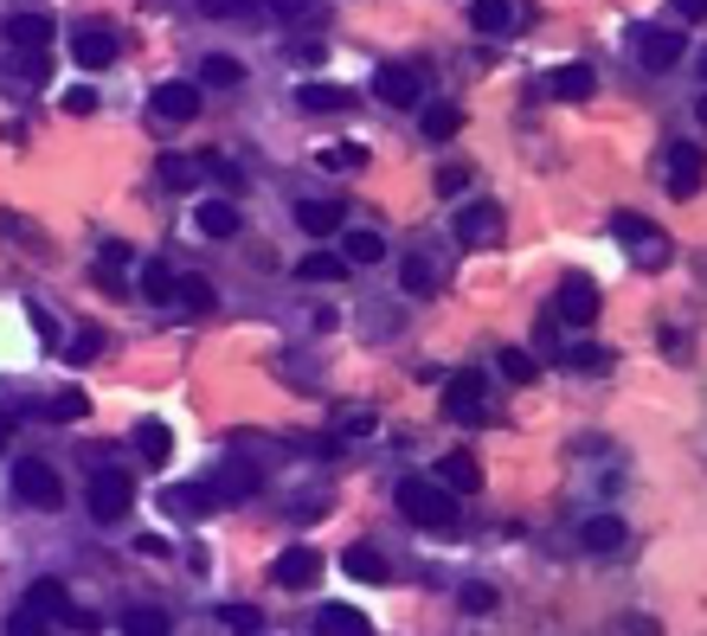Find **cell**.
<instances>
[{
	"mask_svg": "<svg viewBox=\"0 0 707 636\" xmlns=\"http://www.w3.org/2000/svg\"><path fill=\"white\" fill-rule=\"evenodd\" d=\"M393 502H399V515L418 527H431V533H450L457 527V495L444 483H425V476H406V483L393 488Z\"/></svg>",
	"mask_w": 707,
	"mask_h": 636,
	"instance_id": "1",
	"label": "cell"
},
{
	"mask_svg": "<svg viewBox=\"0 0 707 636\" xmlns=\"http://www.w3.org/2000/svg\"><path fill=\"white\" fill-rule=\"evenodd\" d=\"M611 231H618V245H624V251H636L643 270H663V263H669V231H663V225H650L643 213H618Z\"/></svg>",
	"mask_w": 707,
	"mask_h": 636,
	"instance_id": "2",
	"label": "cell"
},
{
	"mask_svg": "<svg viewBox=\"0 0 707 636\" xmlns=\"http://www.w3.org/2000/svg\"><path fill=\"white\" fill-rule=\"evenodd\" d=\"M13 495H26L33 508H58V502H65V483H58V470H52V463L20 456V463H13Z\"/></svg>",
	"mask_w": 707,
	"mask_h": 636,
	"instance_id": "3",
	"label": "cell"
},
{
	"mask_svg": "<svg viewBox=\"0 0 707 636\" xmlns=\"http://www.w3.org/2000/svg\"><path fill=\"white\" fill-rule=\"evenodd\" d=\"M631 45H636V58H643V72H675L682 65V33H669V26H636L631 33Z\"/></svg>",
	"mask_w": 707,
	"mask_h": 636,
	"instance_id": "4",
	"label": "cell"
},
{
	"mask_svg": "<svg viewBox=\"0 0 707 636\" xmlns=\"http://www.w3.org/2000/svg\"><path fill=\"white\" fill-rule=\"evenodd\" d=\"M450 231H457V245H495V238H502V206H495V200H470V206L450 219Z\"/></svg>",
	"mask_w": 707,
	"mask_h": 636,
	"instance_id": "5",
	"label": "cell"
},
{
	"mask_svg": "<svg viewBox=\"0 0 707 636\" xmlns=\"http://www.w3.org/2000/svg\"><path fill=\"white\" fill-rule=\"evenodd\" d=\"M129 502H136V483L122 470H90V515L97 521H116Z\"/></svg>",
	"mask_w": 707,
	"mask_h": 636,
	"instance_id": "6",
	"label": "cell"
},
{
	"mask_svg": "<svg viewBox=\"0 0 707 636\" xmlns=\"http://www.w3.org/2000/svg\"><path fill=\"white\" fill-rule=\"evenodd\" d=\"M554 315L559 322H572V328H592L598 322V283L592 277H566L554 297Z\"/></svg>",
	"mask_w": 707,
	"mask_h": 636,
	"instance_id": "7",
	"label": "cell"
},
{
	"mask_svg": "<svg viewBox=\"0 0 707 636\" xmlns=\"http://www.w3.org/2000/svg\"><path fill=\"white\" fill-rule=\"evenodd\" d=\"M444 418L450 424H476V418H483V374H450L444 379Z\"/></svg>",
	"mask_w": 707,
	"mask_h": 636,
	"instance_id": "8",
	"label": "cell"
},
{
	"mask_svg": "<svg viewBox=\"0 0 707 636\" xmlns=\"http://www.w3.org/2000/svg\"><path fill=\"white\" fill-rule=\"evenodd\" d=\"M72 58L84 65V72H104V65L116 58V33L104 26V20H84V26L72 33Z\"/></svg>",
	"mask_w": 707,
	"mask_h": 636,
	"instance_id": "9",
	"label": "cell"
},
{
	"mask_svg": "<svg viewBox=\"0 0 707 636\" xmlns=\"http://www.w3.org/2000/svg\"><path fill=\"white\" fill-rule=\"evenodd\" d=\"M258 488H264V476H258V463H251V456H232V463H219V476H213L219 508H225V502H251Z\"/></svg>",
	"mask_w": 707,
	"mask_h": 636,
	"instance_id": "10",
	"label": "cell"
},
{
	"mask_svg": "<svg viewBox=\"0 0 707 636\" xmlns=\"http://www.w3.org/2000/svg\"><path fill=\"white\" fill-rule=\"evenodd\" d=\"M315 579H322V553L315 547H283L277 553V585L283 592H309Z\"/></svg>",
	"mask_w": 707,
	"mask_h": 636,
	"instance_id": "11",
	"label": "cell"
},
{
	"mask_svg": "<svg viewBox=\"0 0 707 636\" xmlns=\"http://www.w3.org/2000/svg\"><path fill=\"white\" fill-rule=\"evenodd\" d=\"M701 181H707V154L695 149V142H675L669 149V193L688 200V193H701Z\"/></svg>",
	"mask_w": 707,
	"mask_h": 636,
	"instance_id": "12",
	"label": "cell"
},
{
	"mask_svg": "<svg viewBox=\"0 0 707 636\" xmlns=\"http://www.w3.org/2000/svg\"><path fill=\"white\" fill-rule=\"evenodd\" d=\"M624 540H631V527H624V515H611V508L579 521V547H586V553H618Z\"/></svg>",
	"mask_w": 707,
	"mask_h": 636,
	"instance_id": "13",
	"label": "cell"
},
{
	"mask_svg": "<svg viewBox=\"0 0 707 636\" xmlns=\"http://www.w3.org/2000/svg\"><path fill=\"white\" fill-rule=\"evenodd\" d=\"M373 97H386L393 110H411L418 104V72L411 65H379L373 72Z\"/></svg>",
	"mask_w": 707,
	"mask_h": 636,
	"instance_id": "14",
	"label": "cell"
},
{
	"mask_svg": "<svg viewBox=\"0 0 707 636\" xmlns=\"http://www.w3.org/2000/svg\"><path fill=\"white\" fill-rule=\"evenodd\" d=\"M438 483H444L450 495H476V488H483V463H476L470 450H450V456H438Z\"/></svg>",
	"mask_w": 707,
	"mask_h": 636,
	"instance_id": "15",
	"label": "cell"
},
{
	"mask_svg": "<svg viewBox=\"0 0 707 636\" xmlns=\"http://www.w3.org/2000/svg\"><path fill=\"white\" fill-rule=\"evenodd\" d=\"M58 26L45 20V13H7V45L13 52H39V45H52Z\"/></svg>",
	"mask_w": 707,
	"mask_h": 636,
	"instance_id": "16",
	"label": "cell"
},
{
	"mask_svg": "<svg viewBox=\"0 0 707 636\" xmlns=\"http://www.w3.org/2000/svg\"><path fill=\"white\" fill-rule=\"evenodd\" d=\"M161 122H193L200 116V90L193 84H154V104H149Z\"/></svg>",
	"mask_w": 707,
	"mask_h": 636,
	"instance_id": "17",
	"label": "cell"
},
{
	"mask_svg": "<svg viewBox=\"0 0 707 636\" xmlns=\"http://www.w3.org/2000/svg\"><path fill=\"white\" fill-rule=\"evenodd\" d=\"M470 26H476V33H508V26H522V0H470Z\"/></svg>",
	"mask_w": 707,
	"mask_h": 636,
	"instance_id": "18",
	"label": "cell"
},
{
	"mask_svg": "<svg viewBox=\"0 0 707 636\" xmlns=\"http://www.w3.org/2000/svg\"><path fill=\"white\" fill-rule=\"evenodd\" d=\"M547 90H554L559 104H579V97H592V90H598V72L572 58V65H559V72L547 77Z\"/></svg>",
	"mask_w": 707,
	"mask_h": 636,
	"instance_id": "19",
	"label": "cell"
},
{
	"mask_svg": "<svg viewBox=\"0 0 707 636\" xmlns=\"http://www.w3.org/2000/svg\"><path fill=\"white\" fill-rule=\"evenodd\" d=\"M206 181V154H161V187L193 193Z\"/></svg>",
	"mask_w": 707,
	"mask_h": 636,
	"instance_id": "20",
	"label": "cell"
},
{
	"mask_svg": "<svg viewBox=\"0 0 707 636\" xmlns=\"http://www.w3.org/2000/svg\"><path fill=\"white\" fill-rule=\"evenodd\" d=\"M315 636H373V624H367V611H354V604H322Z\"/></svg>",
	"mask_w": 707,
	"mask_h": 636,
	"instance_id": "21",
	"label": "cell"
},
{
	"mask_svg": "<svg viewBox=\"0 0 707 636\" xmlns=\"http://www.w3.org/2000/svg\"><path fill=\"white\" fill-rule=\"evenodd\" d=\"M20 611H33V617H58V611H72V592H65V579H33Z\"/></svg>",
	"mask_w": 707,
	"mask_h": 636,
	"instance_id": "22",
	"label": "cell"
},
{
	"mask_svg": "<svg viewBox=\"0 0 707 636\" xmlns=\"http://www.w3.org/2000/svg\"><path fill=\"white\" fill-rule=\"evenodd\" d=\"M347 579H361V585H386V579H393V565H386L379 547L361 540V547H347Z\"/></svg>",
	"mask_w": 707,
	"mask_h": 636,
	"instance_id": "23",
	"label": "cell"
},
{
	"mask_svg": "<svg viewBox=\"0 0 707 636\" xmlns=\"http://www.w3.org/2000/svg\"><path fill=\"white\" fill-rule=\"evenodd\" d=\"M297 225L309 231V238H329V231H341V200H302V206H297Z\"/></svg>",
	"mask_w": 707,
	"mask_h": 636,
	"instance_id": "24",
	"label": "cell"
},
{
	"mask_svg": "<svg viewBox=\"0 0 707 636\" xmlns=\"http://www.w3.org/2000/svg\"><path fill=\"white\" fill-rule=\"evenodd\" d=\"M136 450H142V463H168V456H174V431H168L161 418H142V424H136Z\"/></svg>",
	"mask_w": 707,
	"mask_h": 636,
	"instance_id": "25",
	"label": "cell"
},
{
	"mask_svg": "<svg viewBox=\"0 0 707 636\" xmlns=\"http://www.w3.org/2000/svg\"><path fill=\"white\" fill-rule=\"evenodd\" d=\"M559 367H572V374H604V367H611V347H598V341H572V347L559 354Z\"/></svg>",
	"mask_w": 707,
	"mask_h": 636,
	"instance_id": "26",
	"label": "cell"
},
{
	"mask_svg": "<svg viewBox=\"0 0 707 636\" xmlns=\"http://www.w3.org/2000/svg\"><path fill=\"white\" fill-rule=\"evenodd\" d=\"M193 219H200V231H206V238H232V231H238V206H232V200H206Z\"/></svg>",
	"mask_w": 707,
	"mask_h": 636,
	"instance_id": "27",
	"label": "cell"
},
{
	"mask_svg": "<svg viewBox=\"0 0 707 636\" xmlns=\"http://www.w3.org/2000/svg\"><path fill=\"white\" fill-rule=\"evenodd\" d=\"M174 302H181L186 315H200V309L219 302V290H213V277H174Z\"/></svg>",
	"mask_w": 707,
	"mask_h": 636,
	"instance_id": "28",
	"label": "cell"
},
{
	"mask_svg": "<svg viewBox=\"0 0 707 636\" xmlns=\"http://www.w3.org/2000/svg\"><path fill=\"white\" fill-rule=\"evenodd\" d=\"M302 283H341L347 277V258H335V251H309V258L297 263Z\"/></svg>",
	"mask_w": 707,
	"mask_h": 636,
	"instance_id": "29",
	"label": "cell"
},
{
	"mask_svg": "<svg viewBox=\"0 0 707 636\" xmlns=\"http://www.w3.org/2000/svg\"><path fill=\"white\" fill-rule=\"evenodd\" d=\"M341 258L347 263H379L386 258V238H379V231H347V238H341Z\"/></svg>",
	"mask_w": 707,
	"mask_h": 636,
	"instance_id": "30",
	"label": "cell"
},
{
	"mask_svg": "<svg viewBox=\"0 0 707 636\" xmlns=\"http://www.w3.org/2000/svg\"><path fill=\"white\" fill-rule=\"evenodd\" d=\"M161 508H181V515H213V508H219V495H213V488H168V495H161Z\"/></svg>",
	"mask_w": 707,
	"mask_h": 636,
	"instance_id": "31",
	"label": "cell"
},
{
	"mask_svg": "<svg viewBox=\"0 0 707 636\" xmlns=\"http://www.w3.org/2000/svg\"><path fill=\"white\" fill-rule=\"evenodd\" d=\"M347 97H354V90H341V84H302L297 90L302 110H347Z\"/></svg>",
	"mask_w": 707,
	"mask_h": 636,
	"instance_id": "32",
	"label": "cell"
},
{
	"mask_svg": "<svg viewBox=\"0 0 707 636\" xmlns=\"http://www.w3.org/2000/svg\"><path fill=\"white\" fill-rule=\"evenodd\" d=\"M200 77H206V84H213V90H232V84H245V65H238V58H232V52H213V58H206V65H200Z\"/></svg>",
	"mask_w": 707,
	"mask_h": 636,
	"instance_id": "33",
	"label": "cell"
},
{
	"mask_svg": "<svg viewBox=\"0 0 707 636\" xmlns=\"http://www.w3.org/2000/svg\"><path fill=\"white\" fill-rule=\"evenodd\" d=\"M457 129H463V110H457V104H431V110H425V136H431V142H450Z\"/></svg>",
	"mask_w": 707,
	"mask_h": 636,
	"instance_id": "34",
	"label": "cell"
},
{
	"mask_svg": "<svg viewBox=\"0 0 707 636\" xmlns=\"http://www.w3.org/2000/svg\"><path fill=\"white\" fill-rule=\"evenodd\" d=\"M142 302H174V270L154 258V263H142Z\"/></svg>",
	"mask_w": 707,
	"mask_h": 636,
	"instance_id": "35",
	"label": "cell"
},
{
	"mask_svg": "<svg viewBox=\"0 0 707 636\" xmlns=\"http://www.w3.org/2000/svg\"><path fill=\"white\" fill-rule=\"evenodd\" d=\"M315 161H322V168H335V174H361V168H367V149H354V142H335V149H322Z\"/></svg>",
	"mask_w": 707,
	"mask_h": 636,
	"instance_id": "36",
	"label": "cell"
},
{
	"mask_svg": "<svg viewBox=\"0 0 707 636\" xmlns=\"http://www.w3.org/2000/svg\"><path fill=\"white\" fill-rule=\"evenodd\" d=\"M399 283H406V297H431V290H438V270H431L425 258H406Z\"/></svg>",
	"mask_w": 707,
	"mask_h": 636,
	"instance_id": "37",
	"label": "cell"
},
{
	"mask_svg": "<svg viewBox=\"0 0 707 636\" xmlns=\"http://www.w3.org/2000/svg\"><path fill=\"white\" fill-rule=\"evenodd\" d=\"M200 13H206V20H258L264 7L258 0H200Z\"/></svg>",
	"mask_w": 707,
	"mask_h": 636,
	"instance_id": "38",
	"label": "cell"
},
{
	"mask_svg": "<svg viewBox=\"0 0 707 636\" xmlns=\"http://www.w3.org/2000/svg\"><path fill=\"white\" fill-rule=\"evenodd\" d=\"M122 270H129V251H122V245H104V258H97L90 277H97L104 290H116V283H122Z\"/></svg>",
	"mask_w": 707,
	"mask_h": 636,
	"instance_id": "39",
	"label": "cell"
},
{
	"mask_svg": "<svg viewBox=\"0 0 707 636\" xmlns=\"http://www.w3.org/2000/svg\"><path fill=\"white\" fill-rule=\"evenodd\" d=\"M122 636H168V611H129Z\"/></svg>",
	"mask_w": 707,
	"mask_h": 636,
	"instance_id": "40",
	"label": "cell"
},
{
	"mask_svg": "<svg viewBox=\"0 0 707 636\" xmlns=\"http://www.w3.org/2000/svg\"><path fill=\"white\" fill-rule=\"evenodd\" d=\"M502 379H515V386H534V379H540V360H534V354H502Z\"/></svg>",
	"mask_w": 707,
	"mask_h": 636,
	"instance_id": "41",
	"label": "cell"
},
{
	"mask_svg": "<svg viewBox=\"0 0 707 636\" xmlns=\"http://www.w3.org/2000/svg\"><path fill=\"white\" fill-rule=\"evenodd\" d=\"M20 77H26V84H45V77H52V45H39V52H20Z\"/></svg>",
	"mask_w": 707,
	"mask_h": 636,
	"instance_id": "42",
	"label": "cell"
},
{
	"mask_svg": "<svg viewBox=\"0 0 707 636\" xmlns=\"http://www.w3.org/2000/svg\"><path fill=\"white\" fill-rule=\"evenodd\" d=\"M84 412H90V399H84L77 386H65V392L52 399V418H58V424H65V418H84Z\"/></svg>",
	"mask_w": 707,
	"mask_h": 636,
	"instance_id": "43",
	"label": "cell"
},
{
	"mask_svg": "<svg viewBox=\"0 0 707 636\" xmlns=\"http://www.w3.org/2000/svg\"><path fill=\"white\" fill-rule=\"evenodd\" d=\"M270 20H290V26H302V20H315V0H270Z\"/></svg>",
	"mask_w": 707,
	"mask_h": 636,
	"instance_id": "44",
	"label": "cell"
},
{
	"mask_svg": "<svg viewBox=\"0 0 707 636\" xmlns=\"http://www.w3.org/2000/svg\"><path fill=\"white\" fill-rule=\"evenodd\" d=\"M97 354H104V328H77L72 360H97Z\"/></svg>",
	"mask_w": 707,
	"mask_h": 636,
	"instance_id": "45",
	"label": "cell"
},
{
	"mask_svg": "<svg viewBox=\"0 0 707 636\" xmlns=\"http://www.w3.org/2000/svg\"><path fill=\"white\" fill-rule=\"evenodd\" d=\"M58 104H65L72 116H90V110H97V90H90V84H72V90H65Z\"/></svg>",
	"mask_w": 707,
	"mask_h": 636,
	"instance_id": "46",
	"label": "cell"
},
{
	"mask_svg": "<svg viewBox=\"0 0 707 636\" xmlns=\"http://www.w3.org/2000/svg\"><path fill=\"white\" fill-rule=\"evenodd\" d=\"M463 611L489 617V611H495V585H463Z\"/></svg>",
	"mask_w": 707,
	"mask_h": 636,
	"instance_id": "47",
	"label": "cell"
},
{
	"mask_svg": "<svg viewBox=\"0 0 707 636\" xmlns=\"http://www.w3.org/2000/svg\"><path fill=\"white\" fill-rule=\"evenodd\" d=\"M225 624L238 636H258V611H245V604H225Z\"/></svg>",
	"mask_w": 707,
	"mask_h": 636,
	"instance_id": "48",
	"label": "cell"
},
{
	"mask_svg": "<svg viewBox=\"0 0 707 636\" xmlns=\"http://www.w3.org/2000/svg\"><path fill=\"white\" fill-rule=\"evenodd\" d=\"M7 636H45V617H33V611H20V617L7 624Z\"/></svg>",
	"mask_w": 707,
	"mask_h": 636,
	"instance_id": "49",
	"label": "cell"
},
{
	"mask_svg": "<svg viewBox=\"0 0 707 636\" xmlns=\"http://www.w3.org/2000/svg\"><path fill=\"white\" fill-rule=\"evenodd\" d=\"M470 187V174H463V168H444V174H438V193H463Z\"/></svg>",
	"mask_w": 707,
	"mask_h": 636,
	"instance_id": "50",
	"label": "cell"
},
{
	"mask_svg": "<svg viewBox=\"0 0 707 636\" xmlns=\"http://www.w3.org/2000/svg\"><path fill=\"white\" fill-rule=\"evenodd\" d=\"M675 20H707V0H675Z\"/></svg>",
	"mask_w": 707,
	"mask_h": 636,
	"instance_id": "51",
	"label": "cell"
},
{
	"mask_svg": "<svg viewBox=\"0 0 707 636\" xmlns=\"http://www.w3.org/2000/svg\"><path fill=\"white\" fill-rule=\"evenodd\" d=\"M624 630H631V636H663V624H656V617H631Z\"/></svg>",
	"mask_w": 707,
	"mask_h": 636,
	"instance_id": "52",
	"label": "cell"
},
{
	"mask_svg": "<svg viewBox=\"0 0 707 636\" xmlns=\"http://www.w3.org/2000/svg\"><path fill=\"white\" fill-rule=\"evenodd\" d=\"M7 438H13V418L0 412V444H7Z\"/></svg>",
	"mask_w": 707,
	"mask_h": 636,
	"instance_id": "53",
	"label": "cell"
},
{
	"mask_svg": "<svg viewBox=\"0 0 707 636\" xmlns=\"http://www.w3.org/2000/svg\"><path fill=\"white\" fill-rule=\"evenodd\" d=\"M695 116H701V122H707V90H701V104H695Z\"/></svg>",
	"mask_w": 707,
	"mask_h": 636,
	"instance_id": "54",
	"label": "cell"
},
{
	"mask_svg": "<svg viewBox=\"0 0 707 636\" xmlns=\"http://www.w3.org/2000/svg\"><path fill=\"white\" fill-rule=\"evenodd\" d=\"M701 72H707V58H701Z\"/></svg>",
	"mask_w": 707,
	"mask_h": 636,
	"instance_id": "55",
	"label": "cell"
}]
</instances>
